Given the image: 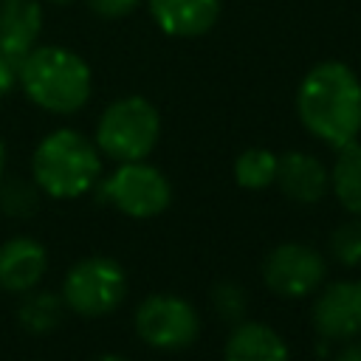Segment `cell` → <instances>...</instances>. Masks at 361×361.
<instances>
[{
	"instance_id": "10",
	"label": "cell",
	"mask_w": 361,
	"mask_h": 361,
	"mask_svg": "<svg viewBox=\"0 0 361 361\" xmlns=\"http://www.w3.org/2000/svg\"><path fill=\"white\" fill-rule=\"evenodd\" d=\"M152 23L175 39H195L214 28L220 0H147Z\"/></svg>"
},
{
	"instance_id": "3",
	"label": "cell",
	"mask_w": 361,
	"mask_h": 361,
	"mask_svg": "<svg viewBox=\"0 0 361 361\" xmlns=\"http://www.w3.org/2000/svg\"><path fill=\"white\" fill-rule=\"evenodd\" d=\"M31 175L39 192L71 200L90 192L102 175V155L96 141L85 138L79 130L59 127L48 133L34 155H31Z\"/></svg>"
},
{
	"instance_id": "11",
	"label": "cell",
	"mask_w": 361,
	"mask_h": 361,
	"mask_svg": "<svg viewBox=\"0 0 361 361\" xmlns=\"http://www.w3.org/2000/svg\"><path fill=\"white\" fill-rule=\"evenodd\" d=\"M274 183L293 203L313 206V203H319L327 195V189H330V172H327V166L316 155L302 152V149H290V152H282L279 155L276 180Z\"/></svg>"
},
{
	"instance_id": "16",
	"label": "cell",
	"mask_w": 361,
	"mask_h": 361,
	"mask_svg": "<svg viewBox=\"0 0 361 361\" xmlns=\"http://www.w3.org/2000/svg\"><path fill=\"white\" fill-rule=\"evenodd\" d=\"M276 164H279L276 152H271L265 147H248L234 161V180H237V186L251 189V192L268 189L276 180Z\"/></svg>"
},
{
	"instance_id": "19",
	"label": "cell",
	"mask_w": 361,
	"mask_h": 361,
	"mask_svg": "<svg viewBox=\"0 0 361 361\" xmlns=\"http://www.w3.org/2000/svg\"><path fill=\"white\" fill-rule=\"evenodd\" d=\"M330 254L341 265H361V214H355V220H344L333 228Z\"/></svg>"
},
{
	"instance_id": "15",
	"label": "cell",
	"mask_w": 361,
	"mask_h": 361,
	"mask_svg": "<svg viewBox=\"0 0 361 361\" xmlns=\"http://www.w3.org/2000/svg\"><path fill=\"white\" fill-rule=\"evenodd\" d=\"M336 152L338 155L330 169V189L350 214H361V144L350 141Z\"/></svg>"
},
{
	"instance_id": "26",
	"label": "cell",
	"mask_w": 361,
	"mask_h": 361,
	"mask_svg": "<svg viewBox=\"0 0 361 361\" xmlns=\"http://www.w3.org/2000/svg\"><path fill=\"white\" fill-rule=\"evenodd\" d=\"M48 3H56V6H68V3H73V0H48Z\"/></svg>"
},
{
	"instance_id": "21",
	"label": "cell",
	"mask_w": 361,
	"mask_h": 361,
	"mask_svg": "<svg viewBox=\"0 0 361 361\" xmlns=\"http://www.w3.org/2000/svg\"><path fill=\"white\" fill-rule=\"evenodd\" d=\"M85 3L102 20H121V17H130L144 0H85Z\"/></svg>"
},
{
	"instance_id": "9",
	"label": "cell",
	"mask_w": 361,
	"mask_h": 361,
	"mask_svg": "<svg viewBox=\"0 0 361 361\" xmlns=\"http://www.w3.org/2000/svg\"><path fill=\"white\" fill-rule=\"evenodd\" d=\"M310 316L322 338L344 341L361 336V279H338L322 288Z\"/></svg>"
},
{
	"instance_id": "13",
	"label": "cell",
	"mask_w": 361,
	"mask_h": 361,
	"mask_svg": "<svg viewBox=\"0 0 361 361\" xmlns=\"http://www.w3.org/2000/svg\"><path fill=\"white\" fill-rule=\"evenodd\" d=\"M42 31L39 0H0V54L14 65L37 45Z\"/></svg>"
},
{
	"instance_id": "12",
	"label": "cell",
	"mask_w": 361,
	"mask_h": 361,
	"mask_svg": "<svg viewBox=\"0 0 361 361\" xmlns=\"http://www.w3.org/2000/svg\"><path fill=\"white\" fill-rule=\"evenodd\" d=\"M48 268L45 245L34 237H11L0 245V288L8 293L34 290Z\"/></svg>"
},
{
	"instance_id": "7",
	"label": "cell",
	"mask_w": 361,
	"mask_h": 361,
	"mask_svg": "<svg viewBox=\"0 0 361 361\" xmlns=\"http://www.w3.org/2000/svg\"><path fill=\"white\" fill-rule=\"evenodd\" d=\"M135 333L155 350H183L200 333V316L183 296L152 293L135 310Z\"/></svg>"
},
{
	"instance_id": "2",
	"label": "cell",
	"mask_w": 361,
	"mask_h": 361,
	"mask_svg": "<svg viewBox=\"0 0 361 361\" xmlns=\"http://www.w3.org/2000/svg\"><path fill=\"white\" fill-rule=\"evenodd\" d=\"M17 85L37 107L71 116L87 104L93 93V73L71 48L34 45L17 65Z\"/></svg>"
},
{
	"instance_id": "14",
	"label": "cell",
	"mask_w": 361,
	"mask_h": 361,
	"mask_svg": "<svg viewBox=\"0 0 361 361\" xmlns=\"http://www.w3.org/2000/svg\"><path fill=\"white\" fill-rule=\"evenodd\" d=\"M226 361H290L282 336L262 322H240L226 341Z\"/></svg>"
},
{
	"instance_id": "24",
	"label": "cell",
	"mask_w": 361,
	"mask_h": 361,
	"mask_svg": "<svg viewBox=\"0 0 361 361\" xmlns=\"http://www.w3.org/2000/svg\"><path fill=\"white\" fill-rule=\"evenodd\" d=\"M96 361H127L124 355H118V353H104V355H99Z\"/></svg>"
},
{
	"instance_id": "18",
	"label": "cell",
	"mask_w": 361,
	"mask_h": 361,
	"mask_svg": "<svg viewBox=\"0 0 361 361\" xmlns=\"http://www.w3.org/2000/svg\"><path fill=\"white\" fill-rule=\"evenodd\" d=\"M39 186L25 178H0V212L8 217H31L39 206Z\"/></svg>"
},
{
	"instance_id": "5",
	"label": "cell",
	"mask_w": 361,
	"mask_h": 361,
	"mask_svg": "<svg viewBox=\"0 0 361 361\" xmlns=\"http://www.w3.org/2000/svg\"><path fill=\"white\" fill-rule=\"evenodd\" d=\"M127 296V274L110 257H85L73 262L62 282V302L85 316L99 319L113 313Z\"/></svg>"
},
{
	"instance_id": "23",
	"label": "cell",
	"mask_w": 361,
	"mask_h": 361,
	"mask_svg": "<svg viewBox=\"0 0 361 361\" xmlns=\"http://www.w3.org/2000/svg\"><path fill=\"white\" fill-rule=\"evenodd\" d=\"M333 361H361V341H353V344H347Z\"/></svg>"
},
{
	"instance_id": "6",
	"label": "cell",
	"mask_w": 361,
	"mask_h": 361,
	"mask_svg": "<svg viewBox=\"0 0 361 361\" xmlns=\"http://www.w3.org/2000/svg\"><path fill=\"white\" fill-rule=\"evenodd\" d=\"M99 200L127 217H155L172 203L169 178L147 161H124L99 186Z\"/></svg>"
},
{
	"instance_id": "22",
	"label": "cell",
	"mask_w": 361,
	"mask_h": 361,
	"mask_svg": "<svg viewBox=\"0 0 361 361\" xmlns=\"http://www.w3.org/2000/svg\"><path fill=\"white\" fill-rule=\"evenodd\" d=\"M17 85V65L0 54V99H6Z\"/></svg>"
},
{
	"instance_id": "1",
	"label": "cell",
	"mask_w": 361,
	"mask_h": 361,
	"mask_svg": "<svg viewBox=\"0 0 361 361\" xmlns=\"http://www.w3.org/2000/svg\"><path fill=\"white\" fill-rule=\"evenodd\" d=\"M296 116L302 127L338 149L361 133V79L338 59L313 65L296 87Z\"/></svg>"
},
{
	"instance_id": "8",
	"label": "cell",
	"mask_w": 361,
	"mask_h": 361,
	"mask_svg": "<svg viewBox=\"0 0 361 361\" xmlns=\"http://www.w3.org/2000/svg\"><path fill=\"white\" fill-rule=\"evenodd\" d=\"M262 279L276 296L302 299L324 282V257L305 243H282L265 257Z\"/></svg>"
},
{
	"instance_id": "4",
	"label": "cell",
	"mask_w": 361,
	"mask_h": 361,
	"mask_svg": "<svg viewBox=\"0 0 361 361\" xmlns=\"http://www.w3.org/2000/svg\"><path fill=\"white\" fill-rule=\"evenodd\" d=\"M161 135V116L144 96H121L104 107L96 124V147L107 158L144 161Z\"/></svg>"
},
{
	"instance_id": "17",
	"label": "cell",
	"mask_w": 361,
	"mask_h": 361,
	"mask_svg": "<svg viewBox=\"0 0 361 361\" xmlns=\"http://www.w3.org/2000/svg\"><path fill=\"white\" fill-rule=\"evenodd\" d=\"M17 319L28 333H51L62 322V299L51 290H37V293L25 290Z\"/></svg>"
},
{
	"instance_id": "20",
	"label": "cell",
	"mask_w": 361,
	"mask_h": 361,
	"mask_svg": "<svg viewBox=\"0 0 361 361\" xmlns=\"http://www.w3.org/2000/svg\"><path fill=\"white\" fill-rule=\"evenodd\" d=\"M212 305L226 322H240L245 313V290L237 282H220L212 288Z\"/></svg>"
},
{
	"instance_id": "25",
	"label": "cell",
	"mask_w": 361,
	"mask_h": 361,
	"mask_svg": "<svg viewBox=\"0 0 361 361\" xmlns=\"http://www.w3.org/2000/svg\"><path fill=\"white\" fill-rule=\"evenodd\" d=\"M3 172H6V144L0 138V178H3Z\"/></svg>"
}]
</instances>
